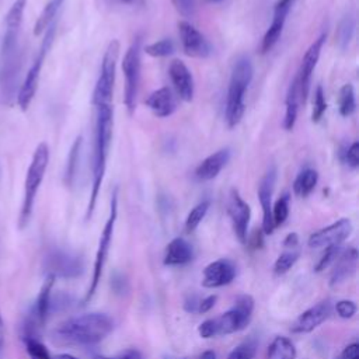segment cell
<instances>
[{
  "instance_id": "13",
  "label": "cell",
  "mask_w": 359,
  "mask_h": 359,
  "mask_svg": "<svg viewBox=\"0 0 359 359\" xmlns=\"http://www.w3.org/2000/svg\"><path fill=\"white\" fill-rule=\"evenodd\" d=\"M325 34L323 32L317 39H314V42L309 46V49L306 50L302 63H300V69L297 73V83H299V95H300V101L304 104L306 98L309 95V90H310V79H311V73L314 70V67L317 66V62L320 59L321 55V49L323 45L325 42Z\"/></svg>"
},
{
  "instance_id": "46",
  "label": "cell",
  "mask_w": 359,
  "mask_h": 359,
  "mask_svg": "<svg viewBox=\"0 0 359 359\" xmlns=\"http://www.w3.org/2000/svg\"><path fill=\"white\" fill-rule=\"evenodd\" d=\"M199 359H216V353L213 351H205Z\"/></svg>"
},
{
  "instance_id": "3",
  "label": "cell",
  "mask_w": 359,
  "mask_h": 359,
  "mask_svg": "<svg viewBox=\"0 0 359 359\" xmlns=\"http://www.w3.org/2000/svg\"><path fill=\"white\" fill-rule=\"evenodd\" d=\"M97 108L95 119V137H94V156H93V187L90 201L86 210V220L91 219L97 198L101 189V184L107 170V160L109 154V146L112 140L114 129V112L112 105H100Z\"/></svg>"
},
{
  "instance_id": "11",
  "label": "cell",
  "mask_w": 359,
  "mask_h": 359,
  "mask_svg": "<svg viewBox=\"0 0 359 359\" xmlns=\"http://www.w3.org/2000/svg\"><path fill=\"white\" fill-rule=\"evenodd\" d=\"M352 233V222L346 217H342L330 226H325L317 231H314L307 244L311 248H327L330 245H338L345 241Z\"/></svg>"
},
{
  "instance_id": "39",
  "label": "cell",
  "mask_w": 359,
  "mask_h": 359,
  "mask_svg": "<svg viewBox=\"0 0 359 359\" xmlns=\"http://www.w3.org/2000/svg\"><path fill=\"white\" fill-rule=\"evenodd\" d=\"M344 158L345 163L351 167V168H358L359 167V143L353 142L344 153Z\"/></svg>"
},
{
  "instance_id": "35",
  "label": "cell",
  "mask_w": 359,
  "mask_h": 359,
  "mask_svg": "<svg viewBox=\"0 0 359 359\" xmlns=\"http://www.w3.org/2000/svg\"><path fill=\"white\" fill-rule=\"evenodd\" d=\"M257 352V342L254 339H247L238 344L227 356V359H254Z\"/></svg>"
},
{
  "instance_id": "16",
  "label": "cell",
  "mask_w": 359,
  "mask_h": 359,
  "mask_svg": "<svg viewBox=\"0 0 359 359\" xmlns=\"http://www.w3.org/2000/svg\"><path fill=\"white\" fill-rule=\"evenodd\" d=\"M276 182V167L271 165L258 185V199L262 208V231L271 234L275 227L272 223V194Z\"/></svg>"
},
{
  "instance_id": "38",
  "label": "cell",
  "mask_w": 359,
  "mask_h": 359,
  "mask_svg": "<svg viewBox=\"0 0 359 359\" xmlns=\"http://www.w3.org/2000/svg\"><path fill=\"white\" fill-rule=\"evenodd\" d=\"M358 307L352 300H339L335 304V311L341 318H351L355 316Z\"/></svg>"
},
{
  "instance_id": "30",
  "label": "cell",
  "mask_w": 359,
  "mask_h": 359,
  "mask_svg": "<svg viewBox=\"0 0 359 359\" xmlns=\"http://www.w3.org/2000/svg\"><path fill=\"white\" fill-rule=\"evenodd\" d=\"M355 20L352 15H345L337 29V43L341 49H346L353 38Z\"/></svg>"
},
{
  "instance_id": "12",
  "label": "cell",
  "mask_w": 359,
  "mask_h": 359,
  "mask_svg": "<svg viewBox=\"0 0 359 359\" xmlns=\"http://www.w3.org/2000/svg\"><path fill=\"white\" fill-rule=\"evenodd\" d=\"M178 34H180L182 50L187 56L203 59L212 53V46L209 41L191 22L180 21Z\"/></svg>"
},
{
  "instance_id": "2",
  "label": "cell",
  "mask_w": 359,
  "mask_h": 359,
  "mask_svg": "<svg viewBox=\"0 0 359 359\" xmlns=\"http://www.w3.org/2000/svg\"><path fill=\"white\" fill-rule=\"evenodd\" d=\"M112 330L114 321L108 314L84 313L62 321L52 334L62 344L90 346L105 339Z\"/></svg>"
},
{
  "instance_id": "18",
  "label": "cell",
  "mask_w": 359,
  "mask_h": 359,
  "mask_svg": "<svg viewBox=\"0 0 359 359\" xmlns=\"http://www.w3.org/2000/svg\"><path fill=\"white\" fill-rule=\"evenodd\" d=\"M331 314V304L328 300H323L306 311H303L292 324V331L297 334H306L321 325Z\"/></svg>"
},
{
  "instance_id": "9",
  "label": "cell",
  "mask_w": 359,
  "mask_h": 359,
  "mask_svg": "<svg viewBox=\"0 0 359 359\" xmlns=\"http://www.w3.org/2000/svg\"><path fill=\"white\" fill-rule=\"evenodd\" d=\"M140 38L136 36L130 46L128 48L123 60H122V72L125 76V95L123 102L128 109V114L132 115L136 109V100L139 93L140 83V67H142V48Z\"/></svg>"
},
{
  "instance_id": "20",
  "label": "cell",
  "mask_w": 359,
  "mask_h": 359,
  "mask_svg": "<svg viewBox=\"0 0 359 359\" xmlns=\"http://www.w3.org/2000/svg\"><path fill=\"white\" fill-rule=\"evenodd\" d=\"M230 149H220L206 158H203L199 165L195 168V177L199 181H210L219 175V172L226 167L230 160Z\"/></svg>"
},
{
  "instance_id": "36",
  "label": "cell",
  "mask_w": 359,
  "mask_h": 359,
  "mask_svg": "<svg viewBox=\"0 0 359 359\" xmlns=\"http://www.w3.org/2000/svg\"><path fill=\"white\" fill-rule=\"evenodd\" d=\"M341 251H342L341 244L327 247V248H325V251H324V254L321 255V258H320V259H318V262L316 264L314 271H316V272H321V271L327 269L331 264H334V262H335V259L338 258V255L341 254Z\"/></svg>"
},
{
  "instance_id": "41",
  "label": "cell",
  "mask_w": 359,
  "mask_h": 359,
  "mask_svg": "<svg viewBox=\"0 0 359 359\" xmlns=\"http://www.w3.org/2000/svg\"><path fill=\"white\" fill-rule=\"evenodd\" d=\"M175 8L185 17H191L194 14V4L191 0H171Z\"/></svg>"
},
{
  "instance_id": "48",
  "label": "cell",
  "mask_w": 359,
  "mask_h": 359,
  "mask_svg": "<svg viewBox=\"0 0 359 359\" xmlns=\"http://www.w3.org/2000/svg\"><path fill=\"white\" fill-rule=\"evenodd\" d=\"M119 3H123V4H129V6H132V4H136V0H118Z\"/></svg>"
},
{
  "instance_id": "21",
  "label": "cell",
  "mask_w": 359,
  "mask_h": 359,
  "mask_svg": "<svg viewBox=\"0 0 359 359\" xmlns=\"http://www.w3.org/2000/svg\"><path fill=\"white\" fill-rule=\"evenodd\" d=\"M146 105L157 118H167L177 109V101L168 87H161L153 91L146 98Z\"/></svg>"
},
{
  "instance_id": "1",
  "label": "cell",
  "mask_w": 359,
  "mask_h": 359,
  "mask_svg": "<svg viewBox=\"0 0 359 359\" xmlns=\"http://www.w3.org/2000/svg\"><path fill=\"white\" fill-rule=\"evenodd\" d=\"M27 0H14L4 17V34L0 42V100L6 105L15 102L22 67L21 25Z\"/></svg>"
},
{
  "instance_id": "42",
  "label": "cell",
  "mask_w": 359,
  "mask_h": 359,
  "mask_svg": "<svg viewBox=\"0 0 359 359\" xmlns=\"http://www.w3.org/2000/svg\"><path fill=\"white\" fill-rule=\"evenodd\" d=\"M217 300V296L216 294H209L206 297H203L202 300L198 302V307H196V311L198 313H208L216 303Z\"/></svg>"
},
{
  "instance_id": "26",
  "label": "cell",
  "mask_w": 359,
  "mask_h": 359,
  "mask_svg": "<svg viewBox=\"0 0 359 359\" xmlns=\"http://www.w3.org/2000/svg\"><path fill=\"white\" fill-rule=\"evenodd\" d=\"M318 181V172L314 168H304L297 174L293 182L294 195L304 198L313 192Z\"/></svg>"
},
{
  "instance_id": "24",
  "label": "cell",
  "mask_w": 359,
  "mask_h": 359,
  "mask_svg": "<svg viewBox=\"0 0 359 359\" xmlns=\"http://www.w3.org/2000/svg\"><path fill=\"white\" fill-rule=\"evenodd\" d=\"M194 258V248L192 245L182 237L172 238L164 252V264L165 265H184Z\"/></svg>"
},
{
  "instance_id": "43",
  "label": "cell",
  "mask_w": 359,
  "mask_h": 359,
  "mask_svg": "<svg viewBox=\"0 0 359 359\" xmlns=\"http://www.w3.org/2000/svg\"><path fill=\"white\" fill-rule=\"evenodd\" d=\"M93 359H142L140 353L137 351H126L123 355L116 356V358H109L104 355H95Z\"/></svg>"
},
{
  "instance_id": "32",
  "label": "cell",
  "mask_w": 359,
  "mask_h": 359,
  "mask_svg": "<svg viewBox=\"0 0 359 359\" xmlns=\"http://www.w3.org/2000/svg\"><path fill=\"white\" fill-rule=\"evenodd\" d=\"M297 258H299V251L296 248H287L276 258L273 264V272L276 275L286 273L296 264Z\"/></svg>"
},
{
  "instance_id": "28",
  "label": "cell",
  "mask_w": 359,
  "mask_h": 359,
  "mask_svg": "<svg viewBox=\"0 0 359 359\" xmlns=\"http://www.w3.org/2000/svg\"><path fill=\"white\" fill-rule=\"evenodd\" d=\"M81 144H83V137L77 136L72 144L69 157H67V164H66V171H65V182L66 185H73L76 175H77V167H79V160H80V151H81Z\"/></svg>"
},
{
  "instance_id": "44",
  "label": "cell",
  "mask_w": 359,
  "mask_h": 359,
  "mask_svg": "<svg viewBox=\"0 0 359 359\" xmlns=\"http://www.w3.org/2000/svg\"><path fill=\"white\" fill-rule=\"evenodd\" d=\"M297 241H299L297 234H296V233H290V234H287L286 238L283 240V245H285L286 248H296V247H297Z\"/></svg>"
},
{
  "instance_id": "10",
  "label": "cell",
  "mask_w": 359,
  "mask_h": 359,
  "mask_svg": "<svg viewBox=\"0 0 359 359\" xmlns=\"http://www.w3.org/2000/svg\"><path fill=\"white\" fill-rule=\"evenodd\" d=\"M254 311V299L250 294H241L236 299L234 306L219 317L212 318L216 337L227 335L244 330L251 321Z\"/></svg>"
},
{
  "instance_id": "19",
  "label": "cell",
  "mask_w": 359,
  "mask_h": 359,
  "mask_svg": "<svg viewBox=\"0 0 359 359\" xmlns=\"http://www.w3.org/2000/svg\"><path fill=\"white\" fill-rule=\"evenodd\" d=\"M168 74L178 97L185 102H191L195 93V84L192 73L187 65L178 59L172 60L168 67Z\"/></svg>"
},
{
  "instance_id": "47",
  "label": "cell",
  "mask_w": 359,
  "mask_h": 359,
  "mask_svg": "<svg viewBox=\"0 0 359 359\" xmlns=\"http://www.w3.org/2000/svg\"><path fill=\"white\" fill-rule=\"evenodd\" d=\"M52 359H77V358L70 355V353H59V355L52 356Z\"/></svg>"
},
{
  "instance_id": "31",
  "label": "cell",
  "mask_w": 359,
  "mask_h": 359,
  "mask_svg": "<svg viewBox=\"0 0 359 359\" xmlns=\"http://www.w3.org/2000/svg\"><path fill=\"white\" fill-rule=\"evenodd\" d=\"M209 206H210V201L205 199L191 209V212L188 213V216L185 219V231L187 233H192L199 226V223L205 219V216L209 210Z\"/></svg>"
},
{
  "instance_id": "25",
  "label": "cell",
  "mask_w": 359,
  "mask_h": 359,
  "mask_svg": "<svg viewBox=\"0 0 359 359\" xmlns=\"http://www.w3.org/2000/svg\"><path fill=\"white\" fill-rule=\"evenodd\" d=\"M299 83L297 77H294L287 88L286 100H285V118H283V128L285 130H292L294 128L296 119H297V111H299Z\"/></svg>"
},
{
  "instance_id": "27",
  "label": "cell",
  "mask_w": 359,
  "mask_h": 359,
  "mask_svg": "<svg viewBox=\"0 0 359 359\" xmlns=\"http://www.w3.org/2000/svg\"><path fill=\"white\" fill-rule=\"evenodd\" d=\"M296 348L286 337H275L269 344L266 359H294Z\"/></svg>"
},
{
  "instance_id": "6",
  "label": "cell",
  "mask_w": 359,
  "mask_h": 359,
  "mask_svg": "<svg viewBox=\"0 0 359 359\" xmlns=\"http://www.w3.org/2000/svg\"><path fill=\"white\" fill-rule=\"evenodd\" d=\"M55 32H56V22L53 21L45 31V36L42 39L41 48L38 50L36 57L34 59L31 67L28 69V73L25 74L24 81L20 84V90L15 98L17 105L21 108V111H27L36 94L38 90V84H39V77H41V70L45 62V57L52 46L53 38H55Z\"/></svg>"
},
{
  "instance_id": "23",
  "label": "cell",
  "mask_w": 359,
  "mask_h": 359,
  "mask_svg": "<svg viewBox=\"0 0 359 359\" xmlns=\"http://www.w3.org/2000/svg\"><path fill=\"white\" fill-rule=\"evenodd\" d=\"M335 268L331 275V286H337L342 282H345L356 269L358 265V251L356 248H348L345 251H341L338 258L335 259Z\"/></svg>"
},
{
  "instance_id": "45",
  "label": "cell",
  "mask_w": 359,
  "mask_h": 359,
  "mask_svg": "<svg viewBox=\"0 0 359 359\" xmlns=\"http://www.w3.org/2000/svg\"><path fill=\"white\" fill-rule=\"evenodd\" d=\"M4 345H6V337H4V323L1 318V313H0V358L3 356L4 352Z\"/></svg>"
},
{
  "instance_id": "4",
  "label": "cell",
  "mask_w": 359,
  "mask_h": 359,
  "mask_svg": "<svg viewBox=\"0 0 359 359\" xmlns=\"http://www.w3.org/2000/svg\"><path fill=\"white\" fill-rule=\"evenodd\" d=\"M254 67L248 56H240L231 69L227 101H226V121L229 128H234L240 123L245 111V93L252 80Z\"/></svg>"
},
{
  "instance_id": "22",
  "label": "cell",
  "mask_w": 359,
  "mask_h": 359,
  "mask_svg": "<svg viewBox=\"0 0 359 359\" xmlns=\"http://www.w3.org/2000/svg\"><path fill=\"white\" fill-rule=\"evenodd\" d=\"M289 10H290V6H282L279 3L275 6L272 22H271L269 28L266 29V32L262 38V42H261V53L269 52L275 46L278 39L280 38Z\"/></svg>"
},
{
  "instance_id": "33",
  "label": "cell",
  "mask_w": 359,
  "mask_h": 359,
  "mask_svg": "<svg viewBox=\"0 0 359 359\" xmlns=\"http://www.w3.org/2000/svg\"><path fill=\"white\" fill-rule=\"evenodd\" d=\"M289 216V194H283L272 205V223L278 227L286 222Z\"/></svg>"
},
{
  "instance_id": "40",
  "label": "cell",
  "mask_w": 359,
  "mask_h": 359,
  "mask_svg": "<svg viewBox=\"0 0 359 359\" xmlns=\"http://www.w3.org/2000/svg\"><path fill=\"white\" fill-rule=\"evenodd\" d=\"M335 359H359V344L352 342L344 348V351L339 353Z\"/></svg>"
},
{
  "instance_id": "17",
  "label": "cell",
  "mask_w": 359,
  "mask_h": 359,
  "mask_svg": "<svg viewBox=\"0 0 359 359\" xmlns=\"http://www.w3.org/2000/svg\"><path fill=\"white\" fill-rule=\"evenodd\" d=\"M236 272V265L230 259H216L205 266L202 285L208 289L222 287L234 279Z\"/></svg>"
},
{
  "instance_id": "14",
  "label": "cell",
  "mask_w": 359,
  "mask_h": 359,
  "mask_svg": "<svg viewBox=\"0 0 359 359\" xmlns=\"http://www.w3.org/2000/svg\"><path fill=\"white\" fill-rule=\"evenodd\" d=\"M48 275L55 278H76L83 271L81 258L66 251L55 250L45 258Z\"/></svg>"
},
{
  "instance_id": "29",
  "label": "cell",
  "mask_w": 359,
  "mask_h": 359,
  "mask_svg": "<svg viewBox=\"0 0 359 359\" xmlns=\"http://www.w3.org/2000/svg\"><path fill=\"white\" fill-rule=\"evenodd\" d=\"M339 114L342 116H351L356 109V98H355V90L352 84H344L339 90Z\"/></svg>"
},
{
  "instance_id": "7",
  "label": "cell",
  "mask_w": 359,
  "mask_h": 359,
  "mask_svg": "<svg viewBox=\"0 0 359 359\" xmlns=\"http://www.w3.org/2000/svg\"><path fill=\"white\" fill-rule=\"evenodd\" d=\"M116 216H118V189H114L112 195H111V206H109V216L105 222V226L102 229L100 241H98V248L95 252V259H94V268H93V278L88 286V290L86 292V296L83 299V304L88 303L98 286V282L101 279L102 275V269L104 265L107 262V257L109 252V245L112 241V236H114V229H115V222H116Z\"/></svg>"
},
{
  "instance_id": "34",
  "label": "cell",
  "mask_w": 359,
  "mask_h": 359,
  "mask_svg": "<svg viewBox=\"0 0 359 359\" xmlns=\"http://www.w3.org/2000/svg\"><path fill=\"white\" fill-rule=\"evenodd\" d=\"M143 50L151 57H165V56H170L174 53L175 46L171 39H160L157 42L146 45L143 48Z\"/></svg>"
},
{
  "instance_id": "15",
  "label": "cell",
  "mask_w": 359,
  "mask_h": 359,
  "mask_svg": "<svg viewBox=\"0 0 359 359\" xmlns=\"http://www.w3.org/2000/svg\"><path fill=\"white\" fill-rule=\"evenodd\" d=\"M227 212H229V216L231 219L233 230H234L237 238L241 243H245L247 241L248 224H250V219H251V208L241 198L238 191L234 189V188L230 191Z\"/></svg>"
},
{
  "instance_id": "37",
  "label": "cell",
  "mask_w": 359,
  "mask_h": 359,
  "mask_svg": "<svg viewBox=\"0 0 359 359\" xmlns=\"http://www.w3.org/2000/svg\"><path fill=\"white\" fill-rule=\"evenodd\" d=\"M325 109H327V102L324 98V90L321 86H317L313 97V114H311L313 122H318L323 118Z\"/></svg>"
},
{
  "instance_id": "5",
  "label": "cell",
  "mask_w": 359,
  "mask_h": 359,
  "mask_svg": "<svg viewBox=\"0 0 359 359\" xmlns=\"http://www.w3.org/2000/svg\"><path fill=\"white\" fill-rule=\"evenodd\" d=\"M48 163H49V147L45 142H42L36 146L27 170L25 181H24V196H22V203H21L20 216H18L20 229H24L29 223L34 205H35V198L43 181Z\"/></svg>"
},
{
  "instance_id": "8",
  "label": "cell",
  "mask_w": 359,
  "mask_h": 359,
  "mask_svg": "<svg viewBox=\"0 0 359 359\" xmlns=\"http://www.w3.org/2000/svg\"><path fill=\"white\" fill-rule=\"evenodd\" d=\"M119 42L112 39L102 57L101 70L98 80L95 83L93 91V104L95 107L100 105H112V95H114V84H115V72H116V62L119 56Z\"/></svg>"
},
{
  "instance_id": "49",
  "label": "cell",
  "mask_w": 359,
  "mask_h": 359,
  "mask_svg": "<svg viewBox=\"0 0 359 359\" xmlns=\"http://www.w3.org/2000/svg\"><path fill=\"white\" fill-rule=\"evenodd\" d=\"M278 3L282 6H292V0H279Z\"/></svg>"
}]
</instances>
